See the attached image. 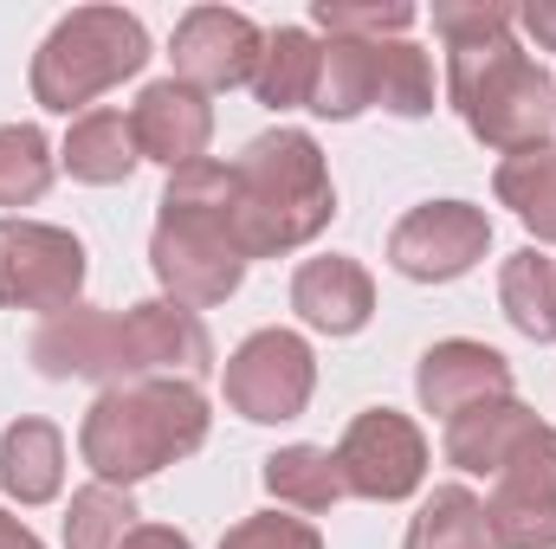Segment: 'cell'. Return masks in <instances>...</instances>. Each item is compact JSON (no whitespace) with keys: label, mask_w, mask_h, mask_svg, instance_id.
Instances as JSON below:
<instances>
[{"label":"cell","mask_w":556,"mask_h":549,"mask_svg":"<svg viewBox=\"0 0 556 549\" xmlns=\"http://www.w3.org/2000/svg\"><path fill=\"white\" fill-rule=\"evenodd\" d=\"M155 233H149V272L162 297L188 310H214L240 291L247 278V240H240V188L233 162H188L168 175L155 201Z\"/></svg>","instance_id":"6da1fadb"},{"label":"cell","mask_w":556,"mask_h":549,"mask_svg":"<svg viewBox=\"0 0 556 549\" xmlns=\"http://www.w3.org/2000/svg\"><path fill=\"white\" fill-rule=\"evenodd\" d=\"M207 395L194 382H130V388H104L85 426H78V452L91 465V478L104 485H142L162 465L188 459L207 446Z\"/></svg>","instance_id":"7a4b0ae2"},{"label":"cell","mask_w":556,"mask_h":549,"mask_svg":"<svg viewBox=\"0 0 556 549\" xmlns=\"http://www.w3.org/2000/svg\"><path fill=\"white\" fill-rule=\"evenodd\" d=\"M233 188H240V240L247 259H278L311 246L330 220H337V181L317 137L304 130H266L240 149L233 162Z\"/></svg>","instance_id":"3957f363"},{"label":"cell","mask_w":556,"mask_h":549,"mask_svg":"<svg viewBox=\"0 0 556 549\" xmlns=\"http://www.w3.org/2000/svg\"><path fill=\"white\" fill-rule=\"evenodd\" d=\"M446 104L459 111V124L498 155H531L551 149L556 130V78L511 39H466L446 46Z\"/></svg>","instance_id":"277c9868"},{"label":"cell","mask_w":556,"mask_h":549,"mask_svg":"<svg viewBox=\"0 0 556 549\" xmlns=\"http://www.w3.org/2000/svg\"><path fill=\"white\" fill-rule=\"evenodd\" d=\"M149 65V33L124 7H72L33 52V104L52 117L98 111L104 91Z\"/></svg>","instance_id":"5b68a950"},{"label":"cell","mask_w":556,"mask_h":549,"mask_svg":"<svg viewBox=\"0 0 556 549\" xmlns=\"http://www.w3.org/2000/svg\"><path fill=\"white\" fill-rule=\"evenodd\" d=\"M220 395H227V408L240 413V420H253V426H285V420H298V413L311 408V395H317V356H311V343L298 330H253L227 356Z\"/></svg>","instance_id":"8992f818"},{"label":"cell","mask_w":556,"mask_h":549,"mask_svg":"<svg viewBox=\"0 0 556 549\" xmlns=\"http://www.w3.org/2000/svg\"><path fill=\"white\" fill-rule=\"evenodd\" d=\"M85 291V240L52 227V220H26L7 214L0 220V310H72Z\"/></svg>","instance_id":"52a82bcc"},{"label":"cell","mask_w":556,"mask_h":549,"mask_svg":"<svg viewBox=\"0 0 556 549\" xmlns=\"http://www.w3.org/2000/svg\"><path fill=\"white\" fill-rule=\"evenodd\" d=\"M337 472H343L350 498L402 505L427 478V433L395 408H363L337 439Z\"/></svg>","instance_id":"ba28073f"},{"label":"cell","mask_w":556,"mask_h":549,"mask_svg":"<svg viewBox=\"0 0 556 549\" xmlns=\"http://www.w3.org/2000/svg\"><path fill=\"white\" fill-rule=\"evenodd\" d=\"M485 253H492V214L472 201H427L389 233V266L415 284H453Z\"/></svg>","instance_id":"9c48e42d"},{"label":"cell","mask_w":556,"mask_h":549,"mask_svg":"<svg viewBox=\"0 0 556 549\" xmlns=\"http://www.w3.org/2000/svg\"><path fill=\"white\" fill-rule=\"evenodd\" d=\"M117 336H124V388L130 382H201L214 369V336L201 310L175 297H142L130 310H117Z\"/></svg>","instance_id":"30bf717a"},{"label":"cell","mask_w":556,"mask_h":549,"mask_svg":"<svg viewBox=\"0 0 556 549\" xmlns=\"http://www.w3.org/2000/svg\"><path fill=\"white\" fill-rule=\"evenodd\" d=\"M492 549H556V426H538L485 498Z\"/></svg>","instance_id":"8fae6325"},{"label":"cell","mask_w":556,"mask_h":549,"mask_svg":"<svg viewBox=\"0 0 556 549\" xmlns=\"http://www.w3.org/2000/svg\"><path fill=\"white\" fill-rule=\"evenodd\" d=\"M168 59H175V78L194 91H233V85H253L266 59V33L233 7H188L175 20Z\"/></svg>","instance_id":"7c38bea8"},{"label":"cell","mask_w":556,"mask_h":549,"mask_svg":"<svg viewBox=\"0 0 556 549\" xmlns=\"http://www.w3.org/2000/svg\"><path fill=\"white\" fill-rule=\"evenodd\" d=\"M33 362L52 382H98V388H124V336H117V310L104 304H72L59 317H46L33 330Z\"/></svg>","instance_id":"4fadbf2b"},{"label":"cell","mask_w":556,"mask_h":549,"mask_svg":"<svg viewBox=\"0 0 556 549\" xmlns=\"http://www.w3.org/2000/svg\"><path fill=\"white\" fill-rule=\"evenodd\" d=\"M130 137H137L142 162H162L175 175L188 162H207L214 104H207V91H194L181 78H155V85H142V98L130 104Z\"/></svg>","instance_id":"5bb4252c"},{"label":"cell","mask_w":556,"mask_h":549,"mask_svg":"<svg viewBox=\"0 0 556 549\" xmlns=\"http://www.w3.org/2000/svg\"><path fill=\"white\" fill-rule=\"evenodd\" d=\"M415 395L427 413L453 420V413L479 408V401H505L511 395V362L492 349V343H472V336H446L420 356L415 369Z\"/></svg>","instance_id":"9a60e30c"},{"label":"cell","mask_w":556,"mask_h":549,"mask_svg":"<svg viewBox=\"0 0 556 549\" xmlns=\"http://www.w3.org/2000/svg\"><path fill=\"white\" fill-rule=\"evenodd\" d=\"M291 310H298V323L317 330V336H356V330H369V317H376V278L363 272L356 259H343V253L304 259V266L291 272Z\"/></svg>","instance_id":"2e32d148"},{"label":"cell","mask_w":556,"mask_h":549,"mask_svg":"<svg viewBox=\"0 0 556 549\" xmlns=\"http://www.w3.org/2000/svg\"><path fill=\"white\" fill-rule=\"evenodd\" d=\"M544 420L525 408L518 395H505V401H479V408L453 413L446 420V465H459V472H472V478H498L505 465H511V452L538 433Z\"/></svg>","instance_id":"e0dca14e"},{"label":"cell","mask_w":556,"mask_h":549,"mask_svg":"<svg viewBox=\"0 0 556 549\" xmlns=\"http://www.w3.org/2000/svg\"><path fill=\"white\" fill-rule=\"evenodd\" d=\"M137 162L142 155H137V137H130V111H111V104L72 117V130L59 142V168L72 181H85V188H117V181L137 175Z\"/></svg>","instance_id":"ac0fdd59"},{"label":"cell","mask_w":556,"mask_h":549,"mask_svg":"<svg viewBox=\"0 0 556 549\" xmlns=\"http://www.w3.org/2000/svg\"><path fill=\"white\" fill-rule=\"evenodd\" d=\"M0 491L13 505H52L65 491V433L39 413L0 433Z\"/></svg>","instance_id":"d6986e66"},{"label":"cell","mask_w":556,"mask_h":549,"mask_svg":"<svg viewBox=\"0 0 556 549\" xmlns=\"http://www.w3.org/2000/svg\"><path fill=\"white\" fill-rule=\"evenodd\" d=\"M311 111L330 124H356L363 111H376V46L369 39H324Z\"/></svg>","instance_id":"ffe728a7"},{"label":"cell","mask_w":556,"mask_h":549,"mask_svg":"<svg viewBox=\"0 0 556 549\" xmlns=\"http://www.w3.org/2000/svg\"><path fill=\"white\" fill-rule=\"evenodd\" d=\"M317 52H324V39L311 26H278V33H266V59L253 72V98L266 111H311Z\"/></svg>","instance_id":"44dd1931"},{"label":"cell","mask_w":556,"mask_h":549,"mask_svg":"<svg viewBox=\"0 0 556 549\" xmlns=\"http://www.w3.org/2000/svg\"><path fill=\"white\" fill-rule=\"evenodd\" d=\"M266 491L285 511H304V518H317V511H330V505L350 498L330 446H278L273 459H266Z\"/></svg>","instance_id":"7402d4cb"},{"label":"cell","mask_w":556,"mask_h":549,"mask_svg":"<svg viewBox=\"0 0 556 549\" xmlns=\"http://www.w3.org/2000/svg\"><path fill=\"white\" fill-rule=\"evenodd\" d=\"M492 194H498V207L518 214V227H525L538 246L556 240V149L505 155L498 175H492Z\"/></svg>","instance_id":"603a6c76"},{"label":"cell","mask_w":556,"mask_h":549,"mask_svg":"<svg viewBox=\"0 0 556 549\" xmlns=\"http://www.w3.org/2000/svg\"><path fill=\"white\" fill-rule=\"evenodd\" d=\"M498 304H505V317H511L518 336L556 343V259H544L538 246L511 253L498 266Z\"/></svg>","instance_id":"cb8c5ba5"},{"label":"cell","mask_w":556,"mask_h":549,"mask_svg":"<svg viewBox=\"0 0 556 549\" xmlns=\"http://www.w3.org/2000/svg\"><path fill=\"white\" fill-rule=\"evenodd\" d=\"M402 549H492L485 498H472L466 485H433V498L415 511Z\"/></svg>","instance_id":"d4e9b609"},{"label":"cell","mask_w":556,"mask_h":549,"mask_svg":"<svg viewBox=\"0 0 556 549\" xmlns=\"http://www.w3.org/2000/svg\"><path fill=\"white\" fill-rule=\"evenodd\" d=\"M376 111L389 117H433V59L415 39H376Z\"/></svg>","instance_id":"484cf974"},{"label":"cell","mask_w":556,"mask_h":549,"mask_svg":"<svg viewBox=\"0 0 556 549\" xmlns=\"http://www.w3.org/2000/svg\"><path fill=\"white\" fill-rule=\"evenodd\" d=\"M137 531V498L124 485L91 478L85 491H72L65 505V549H124Z\"/></svg>","instance_id":"4316f807"},{"label":"cell","mask_w":556,"mask_h":549,"mask_svg":"<svg viewBox=\"0 0 556 549\" xmlns=\"http://www.w3.org/2000/svg\"><path fill=\"white\" fill-rule=\"evenodd\" d=\"M59 175V149L39 124H0V207H33L46 201Z\"/></svg>","instance_id":"83f0119b"},{"label":"cell","mask_w":556,"mask_h":549,"mask_svg":"<svg viewBox=\"0 0 556 549\" xmlns=\"http://www.w3.org/2000/svg\"><path fill=\"white\" fill-rule=\"evenodd\" d=\"M311 20L324 39H369L376 46V39H402L420 20V7H408V0H317Z\"/></svg>","instance_id":"f1b7e54d"},{"label":"cell","mask_w":556,"mask_h":549,"mask_svg":"<svg viewBox=\"0 0 556 549\" xmlns=\"http://www.w3.org/2000/svg\"><path fill=\"white\" fill-rule=\"evenodd\" d=\"M433 33L446 46L492 39V33H518V7L511 0H433Z\"/></svg>","instance_id":"f546056e"},{"label":"cell","mask_w":556,"mask_h":549,"mask_svg":"<svg viewBox=\"0 0 556 549\" xmlns=\"http://www.w3.org/2000/svg\"><path fill=\"white\" fill-rule=\"evenodd\" d=\"M220 549H324L317 537V524H304V518H278V511H260V518H240Z\"/></svg>","instance_id":"4dcf8cb0"},{"label":"cell","mask_w":556,"mask_h":549,"mask_svg":"<svg viewBox=\"0 0 556 549\" xmlns=\"http://www.w3.org/2000/svg\"><path fill=\"white\" fill-rule=\"evenodd\" d=\"M518 26L538 39V52H556V0H525L518 7Z\"/></svg>","instance_id":"1f68e13d"},{"label":"cell","mask_w":556,"mask_h":549,"mask_svg":"<svg viewBox=\"0 0 556 549\" xmlns=\"http://www.w3.org/2000/svg\"><path fill=\"white\" fill-rule=\"evenodd\" d=\"M124 549H194V544H188L181 531H168V524H137Z\"/></svg>","instance_id":"d6a6232c"},{"label":"cell","mask_w":556,"mask_h":549,"mask_svg":"<svg viewBox=\"0 0 556 549\" xmlns=\"http://www.w3.org/2000/svg\"><path fill=\"white\" fill-rule=\"evenodd\" d=\"M0 549H46V544H39V537H33L13 511H0Z\"/></svg>","instance_id":"836d02e7"}]
</instances>
